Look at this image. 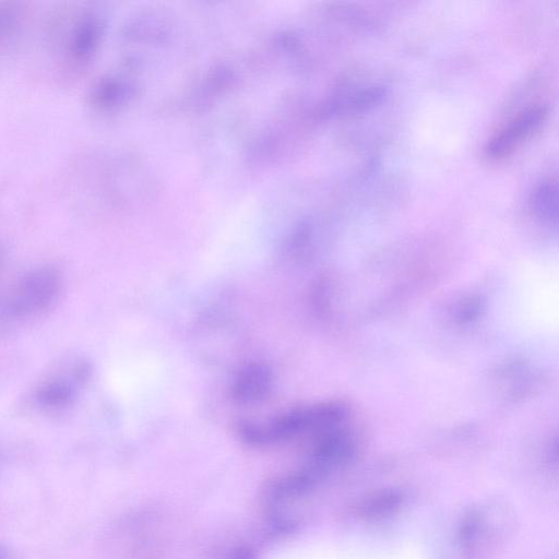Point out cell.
<instances>
[{
	"label": "cell",
	"instance_id": "6da1fadb",
	"mask_svg": "<svg viewBox=\"0 0 559 559\" xmlns=\"http://www.w3.org/2000/svg\"><path fill=\"white\" fill-rule=\"evenodd\" d=\"M52 21L50 37L59 70L64 75H74L91 60L100 34L98 15L86 8L59 11Z\"/></svg>",
	"mask_w": 559,
	"mask_h": 559
},
{
	"label": "cell",
	"instance_id": "7a4b0ae2",
	"mask_svg": "<svg viewBox=\"0 0 559 559\" xmlns=\"http://www.w3.org/2000/svg\"><path fill=\"white\" fill-rule=\"evenodd\" d=\"M340 408L332 404L286 412L264 424L245 421L239 424L240 437L254 445L287 440L301 431L328 425L337 419Z\"/></svg>",
	"mask_w": 559,
	"mask_h": 559
},
{
	"label": "cell",
	"instance_id": "3957f363",
	"mask_svg": "<svg viewBox=\"0 0 559 559\" xmlns=\"http://www.w3.org/2000/svg\"><path fill=\"white\" fill-rule=\"evenodd\" d=\"M60 284L55 267L40 266L27 272L1 298L0 317L14 320L46 309L57 297Z\"/></svg>",
	"mask_w": 559,
	"mask_h": 559
},
{
	"label": "cell",
	"instance_id": "277c9868",
	"mask_svg": "<svg viewBox=\"0 0 559 559\" xmlns=\"http://www.w3.org/2000/svg\"><path fill=\"white\" fill-rule=\"evenodd\" d=\"M546 117L547 108L544 106L530 107L520 112L488 141L485 146L487 157L500 159L509 155L540 128Z\"/></svg>",
	"mask_w": 559,
	"mask_h": 559
},
{
	"label": "cell",
	"instance_id": "5b68a950",
	"mask_svg": "<svg viewBox=\"0 0 559 559\" xmlns=\"http://www.w3.org/2000/svg\"><path fill=\"white\" fill-rule=\"evenodd\" d=\"M272 372L261 364L242 368L231 388L234 399L239 403H252L263 399L272 386Z\"/></svg>",
	"mask_w": 559,
	"mask_h": 559
},
{
	"label": "cell",
	"instance_id": "8992f818",
	"mask_svg": "<svg viewBox=\"0 0 559 559\" xmlns=\"http://www.w3.org/2000/svg\"><path fill=\"white\" fill-rule=\"evenodd\" d=\"M76 390L73 381L57 378L44 382L36 391V402L45 408H61L70 405L75 399Z\"/></svg>",
	"mask_w": 559,
	"mask_h": 559
},
{
	"label": "cell",
	"instance_id": "52a82bcc",
	"mask_svg": "<svg viewBox=\"0 0 559 559\" xmlns=\"http://www.w3.org/2000/svg\"><path fill=\"white\" fill-rule=\"evenodd\" d=\"M557 185L551 180L543 181L534 191L533 206L539 217L549 221H557Z\"/></svg>",
	"mask_w": 559,
	"mask_h": 559
},
{
	"label": "cell",
	"instance_id": "ba28073f",
	"mask_svg": "<svg viewBox=\"0 0 559 559\" xmlns=\"http://www.w3.org/2000/svg\"><path fill=\"white\" fill-rule=\"evenodd\" d=\"M21 17L20 9L9 3H0V41L17 28Z\"/></svg>",
	"mask_w": 559,
	"mask_h": 559
},
{
	"label": "cell",
	"instance_id": "9c48e42d",
	"mask_svg": "<svg viewBox=\"0 0 559 559\" xmlns=\"http://www.w3.org/2000/svg\"><path fill=\"white\" fill-rule=\"evenodd\" d=\"M230 559H253V554L250 549L240 548L230 557Z\"/></svg>",
	"mask_w": 559,
	"mask_h": 559
},
{
	"label": "cell",
	"instance_id": "30bf717a",
	"mask_svg": "<svg viewBox=\"0 0 559 559\" xmlns=\"http://www.w3.org/2000/svg\"><path fill=\"white\" fill-rule=\"evenodd\" d=\"M0 559H4V555L2 551H0Z\"/></svg>",
	"mask_w": 559,
	"mask_h": 559
}]
</instances>
